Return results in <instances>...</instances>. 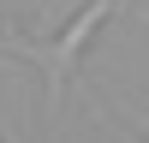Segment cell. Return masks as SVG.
Returning <instances> with one entry per match:
<instances>
[{"label":"cell","mask_w":149,"mask_h":143,"mask_svg":"<svg viewBox=\"0 0 149 143\" xmlns=\"http://www.w3.org/2000/svg\"><path fill=\"white\" fill-rule=\"evenodd\" d=\"M107 12H113V0H84V6H78V18L66 24V36H60V42H48V48H42V42H18V54H30L36 66L48 72V90H54V95H60V83H66L72 60L84 54V42L95 36V24H102Z\"/></svg>","instance_id":"1"}]
</instances>
